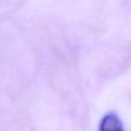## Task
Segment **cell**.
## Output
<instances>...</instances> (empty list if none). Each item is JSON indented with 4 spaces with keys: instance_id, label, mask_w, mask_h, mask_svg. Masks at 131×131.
Listing matches in <instances>:
<instances>
[{
    "instance_id": "1",
    "label": "cell",
    "mask_w": 131,
    "mask_h": 131,
    "mask_svg": "<svg viewBox=\"0 0 131 131\" xmlns=\"http://www.w3.org/2000/svg\"><path fill=\"white\" fill-rule=\"evenodd\" d=\"M100 131H124L121 120L115 113H108L104 116L100 124Z\"/></svg>"
}]
</instances>
